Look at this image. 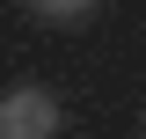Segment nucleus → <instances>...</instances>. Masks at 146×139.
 <instances>
[{
  "label": "nucleus",
  "mask_w": 146,
  "mask_h": 139,
  "mask_svg": "<svg viewBox=\"0 0 146 139\" xmlns=\"http://www.w3.org/2000/svg\"><path fill=\"white\" fill-rule=\"evenodd\" d=\"M0 139H58V95L51 88H7L0 95Z\"/></svg>",
  "instance_id": "obj_1"
},
{
  "label": "nucleus",
  "mask_w": 146,
  "mask_h": 139,
  "mask_svg": "<svg viewBox=\"0 0 146 139\" xmlns=\"http://www.w3.org/2000/svg\"><path fill=\"white\" fill-rule=\"evenodd\" d=\"M36 22H51V29H80V22L95 15V0H29Z\"/></svg>",
  "instance_id": "obj_2"
}]
</instances>
